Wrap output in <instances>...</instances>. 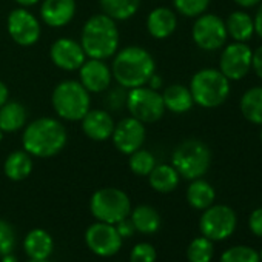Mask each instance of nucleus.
Instances as JSON below:
<instances>
[{"instance_id":"obj_48","label":"nucleus","mask_w":262,"mask_h":262,"mask_svg":"<svg viewBox=\"0 0 262 262\" xmlns=\"http://www.w3.org/2000/svg\"><path fill=\"white\" fill-rule=\"evenodd\" d=\"M259 139H260V144H262V128H260V135H259Z\"/></svg>"},{"instance_id":"obj_43","label":"nucleus","mask_w":262,"mask_h":262,"mask_svg":"<svg viewBox=\"0 0 262 262\" xmlns=\"http://www.w3.org/2000/svg\"><path fill=\"white\" fill-rule=\"evenodd\" d=\"M150 88H153V90H159L161 86H162V79L155 73L153 76H151V79L148 80V83H147Z\"/></svg>"},{"instance_id":"obj_46","label":"nucleus","mask_w":262,"mask_h":262,"mask_svg":"<svg viewBox=\"0 0 262 262\" xmlns=\"http://www.w3.org/2000/svg\"><path fill=\"white\" fill-rule=\"evenodd\" d=\"M30 262H50L48 259H43V260H37V259H31Z\"/></svg>"},{"instance_id":"obj_13","label":"nucleus","mask_w":262,"mask_h":262,"mask_svg":"<svg viewBox=\"0 0 262 262\" xmlns=\"http://www.w3.org/2000/svg\"><path fill=\"white\" fill-rule=\"evenodd\" d=\"M145 136H147L145 125L136 117L129 116L114 125L111 139L116 150H119L122 155L129 156L131 153L142 148L145 142Z\"/></svg>"},{"instance_id":"obj_32","label":"nucleus","mask_w":262,"mask_h":262,"mask_svg":"<svg viewBox=\"0 0 262 262\" xmlns=\"http://www.w3.org/2000/svg\"><path fill=\"white\" fill-rule=\"evenodd\" d=\"M219 262H260L259 253L248 245H234L227 248Z\"/></svg>"},{"instance_id":"obj_39","label":"nucleus","mask_w":262,"mask_h":262,"mask_svg":"<svg viewBox=\"0 0 262 262\" xmlns=\"http://www.w3.org/2000/svg\"><path fill=\"white\" fill-rule=\"evenodd\" d=\"M251 71H254V74L262 80V45L257 47L253 51V57H251Z\"/></svg>"},{"instance_id":"obj_47","label":"nucleus","mask_w":262,"mask_h":262,"mask_svg":"<svg viewBox=\"0 0 262 262\" xmlns=\"http://www.w3.org/2000/svg\"><path fill=\"white\" fill-rule=\"evenodd\" d=\"M4 135H5V133H4V131H2V129H0V142H2V141H4Z\"/></svg>"},{"instance_id":"obj_8","label":"nucleus","mask_w":262,"mask_h":262,"mask_svg":"<svg viewBox=\"0 0 262 262\" xmlns=\"http://www.w3.org/2000/svg\"><path fill=\"white\" fill-rule=\"evenodd\" d=\"M129 114L142 123H155L165 114L162 94L147 85L131 88L126 93V103Z\"/></svg>"},{"instance_id":"obj_20","label":"nucleus","mask_w":262,"mask_h":262,"mask_svg":"<svg viewBox=\"0 0 262 262\" xmlns=\"http://www.w3.org/2000/svg\"><path fill=\"white\" fill-rule=\"evenodd\" d=\"M227 34L233 42H250L254 36V19L244 10L233 11L225 20Z\"/></svg>"},{"instance_id":"obj_34","label":"nucleus","mask_w":262,"mask_h":262,"mask_svg":"<svg viewBox=\"0 0 262 262\" xmlns=\"http://www.w3.org/2000/svg\"><path fill=\"white\" fill-rule=\"evenodd\" d=\"M14 247H16V234L13 225L4 219H0V256L13 253Z\"/></svg>"},{"instance_id":"obj_27","label":"nucleus","mask_w":262,"mask_h":262,"mask_svg":"<svg viewBox=\"0 0 262 262\" xmlns=\"http://www.w3.org/2000/svg\"><path fill=\"white\" fill-rule=\"evenodd\" d=\"M214 199H216V191L210 182H207L202 178L193 179L190 182L187 188V201L193 208L204 211L205 208L214 204Z\"/></svg>"},{"instance_id":"obj_49","label":"nucleus","mask_w":262,"mask_h":262,"mask_svg":"<svg viewBox=\"0 0 262 262\" xmlns=\"http://www.w3.org/2000/svg\"><path fill=\"white\" fill-rule=\"evenodd\" d=\"M259 257H260V262H262V250H260V253H259Z\"/></svg>"},{"instance_id":"obj_31","label":"nucleus","mask_w":262,"mask_h":262,"mask_svg":"<svg viewBox=\"0 0 262 262\" xmlns=\"http://www.w3.org/2000/svg\"><path fill=\"white\" fill-rule=\"evenodd\" d=\"M128 165H129V170L136 176H148L151 170L156 167V159L153 153H150L148 150L139 148L135 153L129 155Z\"/></svg>"},{"instance_id":"obj_5","label":"nucleus","mask_w":262,"mask_h":262,"mask_svg":"<svg viewBox=\"0 0 262 262\" xmlns=\"http://www.w3.org/2000/svg\"><path fill=\"white\" fill-rule=\"evenodd\" d=\"M171 165L181 178L193 181L207 174L211 165V150L199 139H187L181 142L173 155Z\"/></svg>"},{"instance_id":"obj_42","label":"nucleus","mask_w":262,"mask_h":262,"mask_svg":"<svg viewBox=\"0 0 262 262\" xmlns=\"http://www.w3.org/2000/svg\"><path fill=\"white\" fill-rule=\"evenodd\" d=\"M10 97V91H8V86L5 85V82L0 80V106H2Z\"/></svg>"},{"instance_id":"obj_33","label":"nucleus","mask_w":262,"mask_h":262,"mask_svg":"<svg viewBox=\"0 0 262 262\" xmlns=\"http://www.w3.org/2000/svg\"><path fill=\"white\" fill-rule=\"evenodd\" d=\"M211 0H173L174 10L185 17H198L207 13Z\"/></svg>"},{"instance_id":"obj_17","label":"nucleus","mask_w":262,"mask_h":262,"mask_svg":"<svg viewBox=\"0 0 262 262\" xmlns=\"http://www.w3.org/2000/svg\"><path fill=\"white\" fill-rule=\"evenodd\" d=\"M82 131L83 135L96 142H105L111 139L114 129V119L110 111L105 110H90L82 117Z\"/></svg>"},{"instance_id":"obj_22","label":"nucleus","mask_w":262,"mask_h":262,"mask_svg":"<svg viewBox=\"0 0 262 262\" xmlns=\"http://www.w3.org/2000/svg\"><path fill=\"white\" fill-rule=\"evenodd\" d=\"M27 108L16 100H7L0 106V129L4 133H14L27 125Z\"/></svg>"},{"instance_id":"obj_36","label":"nucleus","mask_w":262,"mask_h":262,"mask_svg":"<svg viewBox=\"0 0 262 262\" xmlns=\"http://www.w3.org/2000/svg\"><path fill=\"white\" fill-rule=\"evenodd\" d=\"M123 90H125V88L117 86L116 90H113V91L108 94L106 100H108L110 110H120L122 106H125V103H126V93H125Z\"/></svg>"},{"instance_id":"obj_24","label":"nucleus","mask_w":262,"mask_h":262,"mask_svg":"<svg viewBox=\"0 0 262 262\" xmlns=\"http://www.w3.org/2000/svg\"><path fill=\"white\" fill-rule=\"evenodd\" d=\"M5 176L14 182L27 179L33 171V159L25 150H17L8 155L4 164Z\"/></svg>"},{"instance_id":"obj_37","label":"nucleus","mask_w":262,"mask_h":262,"mask_svg":"<svg viewBox=\"0 0 262 262\" xmlns=\"http://www.w3.org/2000/svg\"><path fill=\"white\" fill-rule=\"evenodd\" d=\"M248 228L254 236L262 237V207L251 211L248 217Z\"/></svg>"},{"instance_id":"obj_19","label":"nucleus","mask_w":262,"mask_h":262,"mask_svg":"<svg viewBox=\"0 0 262 262\" xmlns=\"http://www.w3.org/2000/svg\"><path fill=\"white\" fill-rule=\"evenodd\" d=\"M178 28V16L167 7L155 8L147 17V30L158 40L168 39Z\"/></svg>"},{"instance_id":"obj_25","label":"nucleus","mask_w":262,"mask_h":262,"mask_svg":"<svg viewBox=\"0 0 262 262\" xmlns=\"http://www.w3.org/2000/svg\"><path fill=\"white\" fill-rule=\"evenodd\" d=\"M239 110L245 120L262 126V85L251 86L241 96Z\"/></svg>"},{"instance_id":"obj_45","label":"nucleus","mask_w":262,"mask_h":262,"mask_svg":"<svg viewBox=\"0 0 262 262\" xmlns=\"http://www.w3.org/2000/svg\"><path fill=\"white\" fill-rule=\"evenodd\" d=\"M2 262H17V259H16L14 254L8 253V254H4V256H2Z\"/></svg>"},{"instance_id":"obj_35","label":"nucleus","mask_w":262,"mask_h":262,"mask_svg":"<svg viewBox=\"0 0 262 262\" xmlns=\"http://www.w3.org/2000/svg\"><path fill=\"white\" fill-rule=\"evenodd\" d=\"M129 262H156V250L150 244H138L131 250Z\"/></svg>"},{"instance_id":"obj_15","label":"nucleus","mask_w":262,"mask_h":262,"mask_svg":"<svg viewBox=\"0 0 262 262\" xmlns=\"http://www.w3.org/2000/svg\"><path fill=\"white\" fill-rule=\"evenodd\" d=\"M53 63L63 71H76L86 60V54L79 42L70 37L57 39L50 48Z\"/></svg>"},{"instance_id":"obj_1","label":"nucleus","mask_w":262,"mask_h":262,"mask_svg":"<svg viewBox=\"0 0 262 262\" xmlns=\"http://www.w3.org/2000/svg\"><path fill=\"white\" fill-rule=\"evenodd\" d=\"M111 73L119 86L125 90L144 86L156 73L153 56L142 47H125L114 54Z\"/></svg>"},{"instance_id":"obj_11","label":"nucleus","mask_w":262,"mask_h":262,"mask_svg":"<svg viewBox=\"0 0 262 262\" xmlns=\"http://www.w3.org/2000/svg\"><path fill=\"white\" fill-rule=\"evenodd\" d=\"M219 57V71L231 82L241 80L251 71L253 50L245 42H231L222 47Z\"/></svg>"},{"instance_id":"obj_28","label":"nucleus","mask_w":262,"mask_h":262,"mask_svg":"<svg viewBox=\"0 0 262 262\" xmlns=\"http://www.w3.org/2000/svg\"><path fill=\"white\" fill-rule=\"evenodd\" d=\"M131 214V222H133L136 231L144 234H153L161 228V216L156 208L150 205H139L136 207Z\"/></svg>"},{"instance_id":"obj_30","label":"nucleus","mask_w":262,"mask_h":262,"mask_svg":"<svg viewBox=\"0 0 262 262\" xmlns=\"http://www.w3.org/2000/svg\"><path fill=\"white\" fill-rule=\"evenodd\" d=\"M213 254H214L213 241H210L205 236L194 237L187 248L188 262H211Z\"/></svg>"},{"instance_id":"obj_7","label":"nucleus","mask_w":262,"mask_h":262,"mask_svg":"<svg viewBox=\"0 0 262 262\" xmlns=\"http://www.w3.org/2000/svg\"><path fill=\"white\" fill-rule=\"evenodd\" d=\"M90 210L99 222L117 224L131 213V202L125 191L113 187L97 190L90 201Z\"/></svg>"},{"instance_id":"obj_10","label":"nucleus","mask_w":262,"mask_h":262,"mask_svg":"<svg viewBox=\"0 0 262 262\" xmlns=\"http://www.w3.org/2000/svg\"><path fill=\"white\" fill-rule=\"evenodd\" d=\"M191 37L196 47L202 51H217L228 39L225 20L217 14L204 13L196 17L191 28Z\"/></svg>"},{"instance_id":"obj_4","label":"nucleus","mask_w":262,"mask_h":262,"mask_svg":"<svg viewBox=\"0 0 262 262\" xmlns=\"http://www.w3.org/2000/svg\"><path fill=\"white\" fill-rule=\"evenodd\" d=\"M190 91L196 105L211 110L221 106L230 96V80L217 68H202L190 80Z\"/></svg>"},{"instance_id":"obj_41","label":"nucleus","mask_w":262,"mask_h":262,"mask_svg":"<svg viewBox=\"0 0 262 262\" xmlns=\"http://www.w3.org/2000/svg\"><path fill=\"white\" fill-rule=\"evenodd\" d=\"M233 2L239 7V8H242V10H248V8H254V7H257L262 0H233Z\"/></svg>"},{"instance_id":"obj_3","label":"nucleus","mask_w":262,"mask_h":262,"mask_svg":"<svg viewBox=\"0 0 262 262\" xmlns=\"http://www.w3.org/2000/svg\"><path fill=\"white\" fill-rule=\"evenodd\" d=\"M80 45L88 59L106 60L119 50V30L116 20L106 14L90 17L80 34Z\"/></svg>"},{"instance_id":"obj_2","label":"nucleus","mask_w":262,"mask_h":262,"mask_svg":"<svg viewBox=\"0 0 262 262\" xmlns=\"http://www.w3.org/2000/svg\"><path fill=\"white\" fill-rule=\"evenodd\" d=\"M67 129L63 123L53 117H40L25 126L22 145L24 150L36 158H53L67 145Z\"/></svg>"},{"instance_id":"obj_18","label":"nucleus","mask_w":262,"mask_h":262,"mask_svg":"<svg viewBox=\"0 0 262 262\" xmlns=\"http://www.w3.org/2000/svg\"><path fill=\"white\" fill-rule=\"evenodd\" d=\"M76 14V0H43L40 5V19L51 28L68 25Z\"/></svg>"},{"instance_id":"obj_40","label":"nucleus","mask_w":262,"mask_h":262,"mask_svg":"<svg viewBox=\"0 0 262 262\" xmlns=\"http://www.w3.org/2000/svg\"><path fill=\"white\" fill-rule=\"evenodd\" d=\"M253 19H254V34L262 39V2L257 5V11Z\"/></svg>"},{"instance_id":"obj_21","label":"nucleus","mask_w":262,"mask_h":262,"mask_svg":"<svg viewBox=\"0 0 262 262\" xmlns=\"http://www.w3.org/2000/svg\"><path fill=\"white\" fill-rule=\"evenodd\" d=\"M162 100H164L165 110H168L174 114L188 113L194 105L190 88L185 85H181V83H173V85L167 86L162 93Z\"/></svg>"},{"instance_id":"obj_16","label":"nucleus","mask_w":262,"mask_h":262,"mask_svg":"<svg viewBox=\"0 0 262 262\" xmlns=\"http://www.w3.org/2000/svg\"><path fill=\"white\" fill-rule=\"evenodd\" d=\"M80 83L88 93H102L110 88L113 80L111 68L100 59H88L79 68Z\"/></svg>"},{"instance_id":"obj_9","label":"nucleus","mask_w":262,"mask_h":262,"mask_svg":"<svg viewBox=\"0 0 262 262\" xmlns=\"http://www.w3.org/2000/svg\"><path fill=\"white\" fill-rule=\"evenodd\" d=\"M236 225L237 216L234 210L224 204H213L205 208L199 221V230L202 236L208 237L213 242L230 237L234 233Z\"/></svg>"},{"instance_id":"obj_29","label":"nucleus","mask_w":262,"mask_h":262,"mask_svg":"<svg viewBox=\"0 0 262 262\" xmlns=\"http://www.w3.org/2000/svg\"><path fill=\"white\" fill-rule=\"evenodd\" d=\"M99 2L103 14L113 20H128L141 7V0H99Z\"/></svg>"},{"instance_id":"obj_44","label":"nucleus","mask_w":262,"mask_h":262,"mask_svg":"<svg viewBox=\"0 0 262 262\" xmlns=\"http://www.w3.org/2000/svg\"><path fill=\"white\" fill-rule=\"evenodd\" d=\"M16 2H17L22 8H28V7L36 5L37 2H40V0H16Z\"/></svg>"},{"instance_id":"obj_23","label":"nucleus","mask_w":262,"mask_h":262,"mask_svg":"<svg viewBox=\"0 0 262 262\" xmlns=\"http://www.w3.org/2000/svg\"><path fill=\"white\" fill-rule=\"evenodd\" d=\"M25 251L31 259H37V260H43L48 259L50 254L53 253L54 244H53V237L47 230L42 228H34L31 230L24 242Z\"/></svg>"},{"instance_id":"obj_14","label":"nucleus","mask_w":262,"mask_h":262,"mask_svg":"<svg viewBox=\"0 0 262 262\" xmlns=\"http://www.w3.org/2000/svg\"><path fill=\"white\" fill-rule=\"evenodd\" d=\"M85 242L94 254L102 257L116 254L122 247V237L117 233L116 227L113 224L99 221L88 227L85 233Z\"/></svg>"},{"instance_id":"obj_26","label":"nucleus","mask_w":262,"mask_h":262,"mask_svg":"<svg viewBox=\"0 0 262 262\" xmlns=\"http://www.w3.org/2000/svg\"><path fill=\"white\" fill-rule=\"evenodd\" d=\"M148 181L150 185L155 191L158 193H171L173 190L178 188L181 176L179 173L174 170L173 165L168 164H161L151 170V173L148 174Z\"/></svg>"},{"instance_id":"obj_6","label":"nucleus","mask_w":262,"mask_h":262,"mask_svg":"<svg viewBox=\"0 0 262 262\" xmlns=\"http://www.w3.org/2000/svg\"><path fill=\"white\" fill-rule=\"evenodd\" d=\"M51 103L57 116L68 122L82 120L91 110L90 93L77 80L60 82L51 94Z\"/></svg>"},{"instance_id":"obj_12","label":"nucleus","mask_w":262,"mask_h":262,"mask_svg":"<svg viewBox=\"0 0 262 262\" xmlns=\"http://www.w3.org/2000/svg\"><path fill=\"white\" fill-rule=\"evenodd\" d=\"M10 37L20 47L34 45L42 34L39 19L27 8H16L10 13L7 20Z\"/></svg>"},{"instance_id":"obj_38","label":"nucleus","mask_w":262,"mask_h":262,"mask_svg":"<svg viewBox=\"0 0 262 262\" xmlns=\"http://www.w3.org/2000/svg\"><path fill=\"white\" fill-rule=\"evenodd\" d=\"M114 227H116V230H117V233L120 234L122 239L133 236L135 231H136V228H135L133 222H131V219H126V217L122 219V221H119L117 224H114Z\"/></svg>"}]
</instances>
